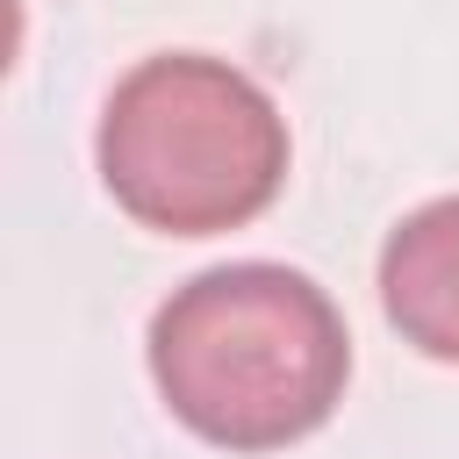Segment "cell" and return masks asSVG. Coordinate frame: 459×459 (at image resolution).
Listing matches in <instances>:
<instances>
[{
    "label": "cell",
    "instance_id": "1",
    "mask_svg": "<svg viewBox=\"0 0 459 459\" xmlns=\"http://www.w3.org/2000/svg\"><path fill=\"white\" fill-rule=\"evenodd\" d=\"M143 359L165 409L201 445L287 452L337 416L351 380V330L308 273L237 258L158 301Z\"/></svg>",
    "mask_w": 459,
    "mask_h": 459
},
{
    "label": "cell",
    "instance_id": "3",
    "mask_svg": "<svg viewBox=\"0 0 459 459\" xmlns=\"http://www.w3.org/2000/svg\"><path fill=\"white\" fill-rule=\"evenodd\" d=\"M380 308L437 366H459V194L409 208L380 244Z\"/></svg>",
    "mask_w": 459,
    "mask_h": 459
},
{
    "label": "cell",
    "instance_id": "2",
    "mask_svg": "<svg viewBox=\"0 0 459 459\" xmlns=\"http://www.w3.org/2000/svg\"><path fill=\"white\" fill-rule=\"evenodd\" d=\"M287 158L280 100L208 50L129 65L93 129L100 186L158 237H222L258 222L287 186Z\"/></svg>",
    "mask_w": 459,
    "mask_h": 459
}]
</instances>
